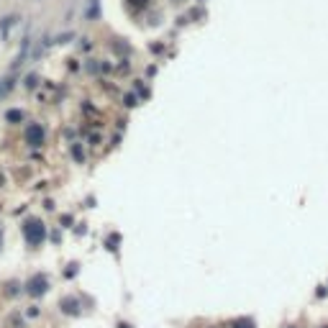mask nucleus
Here are the masks:
<instances>
[{
    "mask_svg": "<svg viewBox=\"0 0 328 328\" xmlns=\"http://www.w3.org/2000/svg\"><path fill=\"white\" fill-rule=\"evenodd\" d=\"M21 231H23L26 244L31 249H39V246H44V241H47V223L41 218H26Z\"/></svg>",
    "mask_w": 328,
    "mask_h": 328,
    "instance_id": "1",
    "label": "nucleus"
},
{
    "mask_svg": "<svg viewBox=\"0 0 328 328\" xmlns=\"http://www.w3.org/2000/svg\"><path fill=\"white\" fill-rule=\"evenodd\" d=\"M44 139H47V131H44L41 123H28V126H26V131H23V141H26L28 146H41Z\"/></svg>",
    "mask_w": 328,
    "mask_h": 328,
    "instance_id": "2",
    "label": "nucleus"
},
{
    "mask_svg": "<svg viewBox=\"0 0 328 328\" xmlns=\"http://www.w3.org/2000/svg\"><path fill=\"white\" fill-rule=\"evenodd\" d=\"M49 290V279L44 277V274H34L31 279L26 282V292L31 295V297H39V295H44Z\"/></svg>",
    "mask_w": 328,
    "mask_h": 328,
    "instance_id": "3",
    "label": "nucleus"
},
{
    "mask_svg": "<svg viewBox=\"0 0 328 328\" xmlns=\"http://www.w3.org/2000/svg\"><path fill=\"white\" fill-rule=\"evenodd\" d=\"M149 5H152V0H126V8L131 13H139V10H146Z\"/></svg>",
    "mask_w": 328,
    "mask_h": 328,
    "instance_id": "4",
    "label": "nucleus"
},
{
    "mask_svg": "<svg viewBox=\"0 0 328 328\" xmlns=\"http://www.w3.org/2000/svg\"><path fill=\"white\" fill-rule=\"evenodd\" d=\"M23 118H26V113H23L21 108H13V110L5 113V121H8V123H21Z\"/></svg>",
    "mask_w": 328,
    "mask_h": 328,
    "instance_id": "5",
    "label": "nucleus"
},
{
    "mask_svg": "<svg viewBox=\"0 0 328 328\" xmlns=\"http://www.w3.org/2000/svg\"><path fill=\"white\" fill-rule=\"evenodd\" d=\"M62 308H64V313L74 316V313H77V300H74V297H67V300H62Z\"/></svg>",
    "mask_w": 328,
    "mask_h": 328,
    "instance_id": "6",
    "label": "nucleus"
},
{
    "mask_svg": "<svg viewBox=\"0 0 328 328\" xmlns=\"http://www.w3.org/2000/svg\"><path fill=\"white\" fill-rule=\"evenodd\" d=\"M231 328H257V323L251 321V318H238V321H233Z\"/></svg>",
    "mask_w": 328,
    "mask_h": 328,
    "instance_id": "7",
    "label": "nucleus"
},
{
    "mask_svg": "<svg viewBox=\"0 0 328 328\" xmlns=\"http://www.w3.org/2000/svg\"><path fill=\"white\" fill-rule=\"evenodd\" d=\"M0 246H3V228H0Z\"/></svg>",
    "mask_w": 328,
    "mask_h": 328,
    "instance_id": "8",
    "label": "nucleus"
},
{
    "mask_svg": "<svg viewBox=\"0 0 328 328\" xmlns=\"http://www.w3.org/2000/svg\"><path fill=\"white\" fill-rule=\"evenodd\" d=\"M3 93H5V87H3V85H0V95H3Z\"/></svg>",
    "mask_w": 328,
    "mask_h": 328,
    "instance_id": "9",
    "label": "nucleus"
},
{
    "mask_svg": "<svg viewBox=\"0 0 328 328\" xmlns=\"http://www.w3.org/2000/svg\"><path fill=\"white\" fill-rule=\"evenodd\" d=\"M323 328H328V326H323Z\"/></svg>",
    "mask_w": 328,
    "mask_h": 328,
    "instance_id": "10",
    "label": "nucleus"
}]
</instances>
